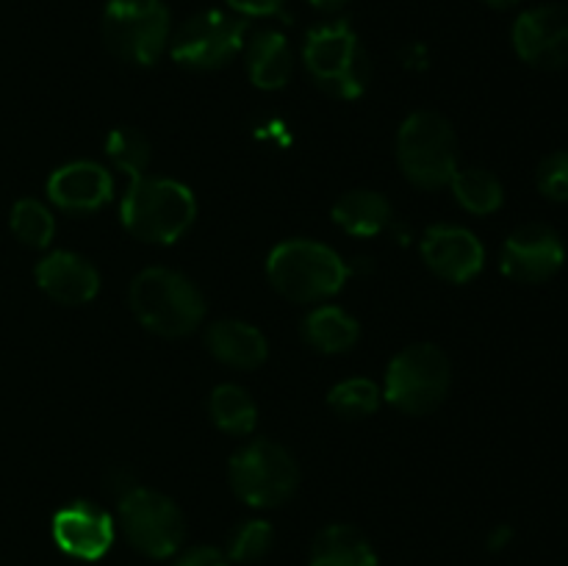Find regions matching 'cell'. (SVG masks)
<instances>
[{
	"mask_svg": "<svg viewBox=\"0 0 568 566\" xmlns=\"http://www.w3.org/2000/svg\"><path fill=\"white\" fill-rule=\"evenodd\" d=\"M453 366L438 344H408L392 358L383 383V400L408 416H425L447 400Z\"/></svg>",
	"mask_w": 568,
	"mask_h": 566,
	"instance_id": "6",
	"label": "cell"
},
{
	"mask_svg": "<svg viewBox=\"0 0 568 566\" xmlns=\"http://www.w3.org/2000/svg\"><path fill=\"white\" fill-rule=\"evenodd\" d=\"M9 225H11V233H14L22 244H28V247L42 250L53 242V233H55L53 214H50L48 205L39 203V200L33 198L17 200L14 209H11Z\"/></svg>",
	"mask_w": 568,
	"mask_h": 566,
	"instance_id": "25",
	"label": "cell"
},
{
	"mask_svg": "<svg viewBox=\"0 0 568 566\" xmlns=\"http://www.w3.org/2000/svg\"><path fill=\"white\" fill-rule=\"evenodd\" d=\"M272 544H275V530H272L270 522L250 519L231 533L225 555L227 560H236V564H253L270 553Z\"/></svg>",
	"mask_w": 568,
	"mask_h": 566,
	"instance_id": "27",
	"label": "cell"
},
{
	"mask_svg": "<svg viewBox=\"0 0 568 566\" xmlns=\"http://www.w3.org/2000/svg\"><path fill=\"white\" fill-rule=\"evenodd\" d=\"M483 3L491 6V9H497V11H508V9H514V6H519L521 0H483Z\"/></svg>",
	"mask_w": 568,
	"mask_h": 566,
	"instance_id": "33",
	"label": "cell"
},
{
	"mask_svg": "<svg viewBox=\"0 0 568 566\" xmlns=\"http://www.w3.org/2000/svg\"><path fill=\"white\" fill-rule=\"evenodd\" d=\"M397 164L414 186H449L458 172V137L449 120L438 111L422 109L405 117L397 133Z\"/></svg>",
	"mask_w": 568,
	"mask_h": 566,
	"instance_id": "5",
	"label": "cell"
},
{
	"mask_svg": "<svg viewBox=\"0 0 568 566\" xmlns=\"http://www.w3.org/2000/svg\"><path fill=\"white\" fill-rule=\"evenodd\" d=\"M172 566H231L227 555L216 547H192L183 555H178Z\"/></svg>",
	"mask_w": 568,
	"mask_h": 566,
	"instance_id": "29",
	"label": "cell"
},
{
	"mask_svg": "<svg viewBox=\"0 0 568 566\" xmlns=\"http://www.w3.org/2000/svg\"><path fill=\"white\" fill-rule=\"evenodd\" d=\"M308 3L314 6L316 11H327V14H333V11H342L349 0H308Z\"/></svg>",
	"mask_w": 568,
	"mask_h": 566,
	"instance_id": "31",
	"label": "cell"
},
{
	"mask_svg": "<svg viewBox=\"0 0 568 566\" xmlns=\"http://www.w3.org/2000/svg\"><path fill=\"white\" fill-rule=\"evenodd\" d=\"M37 283L50 300L61 305H87L100 292V272L72 250H55L37 264Z\"/></svg>",
	"mask_w": 568,
	"mask_h": 566,
	"instance_id": "15",
	"label": "cell"
},
{
	"mask_svg": "<svg viewBox=\"0 0 568 566\" xmlns=\"http://www.w3.org/2000/svg\"><path fill=\"white\" fill-rule=\"evenodd\" d=\"M172 17L164 0H109L103 9V42L120 61L150 67L166 53Z\"/></svg>",
	"mask_w": 568,
	"mask_h": 566,
	"instance_id": "7",
	"label": "cell"
},
{
	"mask_svg": "<svg viewBox=\"0 0 568 566\" xmlns=\"http://www.w3.org/2000/svg\"><path fill=\"white\" fill-rule=\"evenodd\" d=\"M247 42V20L209 9L189 17L170 39V55L186 70L211 72L231 64Z\"/></svg>",
	"mask_w": 568,
	"mask_h": 566,
	"instance_id": "10",
	"label": "cell"
},
{
	"mask_svg": "<svg viewBox=\"0 0 568 566\" xmlns=\"http://www.w3.org/2000/svg\"><path fill=\"white\" fill-rule=\"evenodd\" d=\"M120 216L133 239L148 244H172L194 225L197 200L181 181L139 175L122 198Z\"/></svg>",
	"mask_w": 568,
	"mask_h": 566,
	"instance_id": "1",
	"label": "cell"
},
{
	"mask_svg": "<svg viewBox=\"0 0 568 566\" xmlns=\"http://www.w3.org/2000/svg\"><path fill=\"white\" fill-rule=\"evenodd\" d=\"M244 53H247V75L253 87L264 89V92L286 87L294 70V55L292 44L281 31L264 28V31L253 33L250 42H244Z\"/></svg>",
	"mask_w": 568,
	"mask_h": 566,
	"instance_id": "18",
	"label": "cell"
},
{
	"mask_svg": "<svg viewBox=\"0 0 568 566\" xmlns=\"http://www.w3.org/2000/svg\"><path fill=\"white\" fill-rule=\"evenodd\" d=\"M211 355L233 370H258L266 361L270 344L255 325L242 320H220L205 331Z\"/></svg>",
	"mask_w": 568,
	"mask_h": 566,
	"instance_id": "17",
	"label": "cell"
},
{
	"mask_svg": "<svg viewBox=\"0 0 568 566\" xmlns=\"http://www.w3.org/2000/svg\"><path fill=\"white\" fill-rule=\"evenodd\" d=\"M116 514H120V527L128 544L148 558H172L186 538V519L181 508L175 499L155 488L131 486L122 492Z\"/></svg>",
	"mask_w": 568,
	"mask_h": 566,
	"instance_id": "9",
	"label": "cell"
},
{
	"mask_svg": "<svg viewBox=\"0 0 568 566\" xmlns=\"http://www.w3.org/2000/svg\"><path fill=\"white\" fill-rule=\"evenodd\" d=\"M514 50L536 70L568 67V6L544 3L527 9L514 22Z\"/></svg>",
	"mask_w": 568,
	"mask_h": 566,
	"instance_id": "11",
	"label": "cell"
},
{
	"mask_svg": "<svg viewBox=\"0 0 568 566\" xmlns=\"http://www.w3.org/2000/svg\"><path fill=\"white\" fill-rule=\"evenodd\" d=\"M422 259L444 281L469 283L486 266V247L469 228L442 222L422 233Z\"/></svg>",
	"mask_w": 568,
	"mask_h": 566,
	"instance_id": "13",
	"label": "cell"
},
{
	"mask_svg": "<svg viewBox=\"0 0 568 566\" xmlns=\"http://www.w3.org/2000/svg\"><path fill=\"white\" fill-rule=\"evenodd\" d=\"M303 336L320 353L338 355L355 347L361 325L349 311L338 309V305H316L303 320Z\"/></svg>",
	"mask_w": 568,
	"mask_h": 566,
	"instance_id": "21",
	"label": "cell"
},
{
	"mask_svg": "<svg viewBox=\"0 0 568 566\" xmlns=\"http://www.w3.org/2000/svg\"><path fill=\"white\" fill-rule=\"evenodd\" d=\"M510 542V527H499L497 536H491V549H499L503 544Z\"/></svg>",
	"mask_w": 568,
	"mask_h": 566,
	"instance_id": "32",
	"label": "cell"
},
{
	"mask_svg": "<svg viewBox=\"0 0 568 566\" xmlns=\"http://www.w3.org/2000/svg\"><path fill=\"white\" fill-rule=\"evenodd\" d=\"M536 186L544 198L568 203V150H555L538 164Z\"/></svg>",
	"mask_w": 568,
	"mask_h": 566,
	"instance_id": "28",
	"label": "cell"
},
{
	"mask_svg": "<svg viewBox=\"0 0 568 566\" xmlns=\"http://www.w3.org/2000/svg\"><path fill=\"white\" fill-rule=\"evenodd\" d=\"M111 192H114V181L98 161H70L48 178L50 203L72 214L98 211L100 205L109 203Z\"/></svg>",
	"mask_w": 568,
	"mask_h": 566,
	"instance_id": "16",
	"label": "cell"
},
{
	"mask_svg": "<svg viewBox=\"0 0 568 566\" xmlns=\"http://www.w3.org/2000/svg\"><path fill=\"white\" fill-rule=\"evenodd\" d=\"M449 189H453L455 200H458L460 209H466L469 214L486 216L494 214V211L503 209L505 203V186L494 172L488 170H458L449 181Z\"/></svg>",
	"mask_w": 568,
	"mask_h": 566,
	"instance_id": "23",
	"label": "cell"
},
{
	"mask_svg": "<svg viewBox=\"0 0 568 566\" xmlns=\"http://www.w3.org/2000/svg\"><path fill=\"white\" fill-rule=\"evenodd\" d=\"M266 277L272 289L292 303H322L342 292L347 264L327 244L314 239H288L272 247Z\"/></svg>",
	"mask_w": 568,
	"mask_h": 566,
	"instance_id": "4",
	"label": "cell"
},
{
	"mask_svg": "<svg viewBox=\"0 0 568 566\" xmlns=\"http://www.w3.org/2000/svg\"><path fill=\"white\" fill-rule=\"evenodd\" d=\"M303 61L311 81L338 100H355L369 83V55L347 20L320 22L305 33Z\"/></svg>",
	"mask_w": 568,
	"mask_h": 566,
	"instance_id": "3",
	"label": "cell"
},
{
	"mask_svg": "<svg viewBox=\"0 0 568 566\" xmlns=\"http://www.w3.org/2000/svg\"><path fill=\"white\" fill-rule=\"evenodd\" d=\"M50 530H53L55 547L78 560L103 558L114 544V519L100 505L87 503V499H75L55 511Z\"/></svg>",
	"mask_w": 568,
	"mask_h": 566,
	"instance_id": "14",
	"label": "cell"
},
{
	"mask_svg": "<svg viewBox=\"0 0 568 566\" xmlns=\"http://www.w3.org/2000/svg\"><path fill=\"white\" fill-rule=\"evenodd\" d=\"M133 316L166 338L189 336L205 320V297L186 275L166 266H148L128 289Z\"/></svg>",
	"mask_w": 568,
	"mask_h": 566,
	"instance_id": "2",
	"label": "cell"
},
{
	"mask_svg": "<svg viewBox=\"0 0 568 566\" xmlns=\"http://www.w3.org/2000/svg\"><path fill=\"white\" fill-rule=\"evenodd\" d=\"M105 155H109L116 170L125 172L133 181V178L144 175V170H148L150 142L136 128H114L105 137Z\"/></svg>",
	"mask_w": 568,
	"mask_h": 566,
	"instance_id": "26",
	"label": "cell"
},
{
	"mask_svg": "<svg viewBox=\"0 0 568 566\" xmlns=\"http://www.w3.org/2000/svg\"><path fill=\"white\" fill-rule=\"evenodd\" d=\"M308 566H381L372 544L353 525H327L311 544Z\"/></svg>",
	"mask_w": 568,
	"mask_h": 566,
	"instance_id": "20",
	"label": "cell"
},
{
	"mask_svg": "<svg viewBox=\"0 0 568 566\" xmlns=\"http://www.w3.org/2000/svg\"><path fill=\"white\" fill-rule=\"evenodd\" d=\"M209 414L211 422L222 433H231V436H250L255 425H258L255 400L250 397L247 388L236 386V383H222V386L211 392Z\"/></svg>",
	"mask_w": 568,
	"mask_h": 566,
	"instance_id": "22",
	"label": "cell"
},
{
	"mask_svg": "<svg viewBox=\"0 0 568 566\" xmlns=\"http://www.w3.org/2000/svg\"><path fill=\"white\" fill-rule=\"evenodd\" d=\"M331 216L349 236L369 239L392 225V203L375 189H349L333 203Z\"/></svg>",
	"mask_w": 568,
	"mask_h": 566,
	"instance_id": "19",
	"label": "cell"
},
{
	"mask_svg": "<svg viewBox=\"0 0 568 566\" xmlns=\"http://www.w3.org/2000/svg\"><path fill=\"white\" fill-rule=\"evenodd\" d=\"M236 14H242L244 20L247 17H272L283 9L286 0H225Z\"/></svg>",
	"mask_w": 568,
	"mask_h": 566,
	"instance_id": "30",
	"label": "cell"
},
{
	"mask_svg": "<svg viewBox=\"0 0 568 566\" xmlns=\"http://www.w3.org/2000/svg\"><path fill=\"white\" fill-rule=\"evenodd\" d=\"M383 403V388L369 377H347V381L336 383L327 394V405L336 411L338 416L347 420H364L372 416Z\"/></svg>",
	"mask_w": 568,
	"mask_h": 566,
	"instance_id": "24",
	"label": "cell"
},
{
	"mask_svg": "<svg viewBox=\"0 0 568 566\" xmlns=\"http://www.w3.org/2000/svg\"><path fill=\"white\" fill-rule=\"evenodd\" d=\"M566 264V244L555 228L530 222L505 239L503 266L505 275L516 283H544Z\"/></svg>",
	"mask_w": 568,
	"mask_h": 566,
	"instance_id": "12",
	"label": "cell"
},
{
	"mask_svg": "<svg viewBox=\"0 0 568 566\" xmlns=\"http://www.w3.org/2000/svg\"><path fill=\"white\" fill-rule=\"evenodd\" d=\"M227 477L236 497L250 508H277L297 492L300 466L283 444L253 438L233 453Z\"/></svg>",
	"mask_w": 568,
	"mask_h": 566,
	"instance_id": "8",
	"label": "cell"
}]
</instances>
